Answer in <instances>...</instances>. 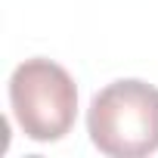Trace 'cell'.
Segmentation results:
<instances>
[{
    "mask_svg": "<svg viewBox=\"0 0 158 158\" xmlns=\"http://www.w3.org/2000/svg\"><path fill=\"white\" fill-rule=\"evenodd\" d=\"M87 133L102 155H152L158 149V87L136 77L102 87L87 109Z\"/></svg>",
    "mask_w": 158,
    "mask_h": 158,
    "instance_id": "cell-1",
    "label": "cell"
},
{
    "mask_svg": "<svg viewBox=\"0 0 158 158\" xmlns=\"http://www.w3.org/2000/svg\"><path fill=\"white\" fill-rule=\"evenodd\" d=\"M10 106L19 130L34 143L62 139L77 118V87L53 59H25L10 77Z\"/></svg>",
    "mask_w": 158,
    "mask_h": 158,
    "instance_id": "cell-2",
    "label": "cell"
}]
</instances>
